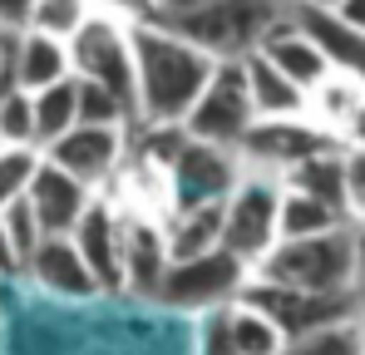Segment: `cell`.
Returning <instances> with one entry per match:
<instances>
[{
  "instance_id": "cell-1",
  "label": "cell",
  "mask_w": 365,
  "mask_h": 355,
  "mask_svg": "<svg viewBox=\"0 0 365 355\" xmlns=\"http://www.w3.org/2000/svg\"><path fill=\"white\" fill-rule=\"evenodd\" d=\"M222 59L178 35L168 20L133 25V79H138V123H182Z\"/></svg>"
},
{
  "instance_id": "cell-2",
  "label": "cell",
  "mask_w": 365,
  "mask_h": 355,
  "mask_svg": "<svg viewBox=\"0 0 365 355\" xmlns=\"http://www.w3.org/2000/svg\"><path fill=\"white\" fill-rule=\"evenodd\" d=\"M252 282H272V287L316 292V296L361 292V282H356V222L351 227H336V232H321V237L277 242L252 267Z\"/></svg>"
},
{
  "instance_id": "cell-3",
  "label": "cell",
  "mask_w": 365,
  "mask_h": 355,
  "mask_svg": "<svg viewBox=\"0 0 365 355\" xmlns=\"http://www.w3.org/2000/svg\"><path fill=\"white\" fill-rule=\"evenodd\" d=\"M247 282H252V267L217 247V252H207V257L173 262L168 277H163L158 306L182 311V316H217V311H227L232 301H242Z\"/></svg>"
},
{
  "instance_id": "cell-4",
  "label": "cell",
  "mask_w": 365,
  "mask_h": 355,
  "mask_svg": "<svg viewBox=\"0 0 365 355\" xmlns=\"http://www.w3.org/2000/svg\"><path fill=\"white\" fill-rule=\"evenodd\" d=\"M287 10V0H207L202 10L168 20L178 35L202 45L212 59H247L257 50L262 30Z\"/></svg>"
},
{
  "instance_id": "cell-5",
  "label": "cell",
  "mask_w": 365,
  "mask_h": 355,
  "mask_svg": "<svg viewBox=\"0 0 365 355\" xmlns=\"http://www.w3.org/2000/svg\"><path fill=\"white\" fill-rule=\"evenodd\" d=\"M69 64L74 79L104 84L109 94H119L138 118V79H133V25L119 15H89L84 30L69 40Z\"/></svg>"
},
{
  "instance_id": "cell-6",
  "label": "cell",
  "mask_w": 365,
  "mask_h": 355,
  "mask_svg": "<svg viewBox=\"0 0 365 355\" xmlns=\"http://www.w3.org/2000/svg\"><path fill=\"white\" fill-rule=\"evenodd\" d=\"M282 242V178L247 173L237 192L222 202V252L257 267Z\"/></svg>"
},
{
  "instance_id": "cell-7",
  "label": "cell",
  "mask_w": 365,
  "mask_h": 355,
  "mask_svg": "<svg viewBox=\"0 0 365 355\" xmlns=\"http://www.w3.org/2000/svg\"><path fill=\"white\" fill-rule=\"evenodd\" d=\"M257 123L252 109V89H247V69L242 59H222L212 84L202 89V99L192 104V114L182 118L187 138L197 143H217V148H242V138Z\"/></svg>"
},
{
  "instance_id": "cell-8",
  "label": "cell",
  "mask_w": 365,
  "mask_h": 355,
  "mask_svg": "<svg viewBox=\"0 0 365 355\" xmlns=\"http://www.w3.org/2000/svg\"><path fill=\"white\" fill-rule=\"evenodd\" d=\"M341 143L316 123L311 114H297V118H257L252 133L242 138V163L247 173H272V178H287L292 168H302L321 153H336Z\"/></svg>"
},
{
  "instance_id": "cell-9",
  "label": "cell",
  "mask_w": 365,
  "mask_h": 355,
  "mask_svg": "<svg viewBox=\"0 0 365 355\" xmlns=\"http://www.w3.org/2000/svg\"><path fill=\"white\" fill-rule=\"evenodd\" d=\"M247 178V163L237 148H217V143H197L187 138V148L173 163V207H202V202H227Z\"/></svg>"
},
{
  "instance_id": "cell-10",
  "label": "cell",
  "mask_w": 365,
  "mask_h": 355,
  "mask_svg": "<svg viewBox=\"0 0 365 355\" xmlns=\"http://www.w3.org/2000/svg\"><path fill=\"white\" fill-rule=\"evenodd\" d=\"M247 301L257 311H267L287 341L292 336H306V331H321V326H336V321H356L361 316V292L346 296H316V292H292V287H272V282H247Z\"/></svg>"
},
{
  "instance_id": "cell-11",
  "label": "cell",
  "mask_w": 365,
  "mask_h": 355,
  "mask_svg": "<svg viewBox=\"0 0 365 355\" xmlns=\"http://www.w3.org/2000/svg\"><path fill=\"white\" fill-rule=\"evenodd\" d=\"M45 158L60 163L64 173H74L79 182H89L99 192L104 182L119 178L123 158H128V133L123 128H99V123H79V128L64 133L60 143L45 148Z\"/></svg>"
},
{
  "instance_id": "cell-12",
  "label": "cell",
  "mask_w": 365,
  "mask_h": 355,
  "mask_svg": "<svg viewBox=\"0 0 365 355\" xmlns=\"http://www.w3.org/2000/svg\"><path fill=\"white\" fill-rule=\"evenodd\" d=\"M69 237H74L79 257L89 262L99 292H123V207L119 202L99 192Z\"/></svg>"
},
{
  "instance_id": "cell-13",
  "label": "cell",
  "mask_w": 365,
  "mask_h": 355,
  "mask_svg": "<svg viewBox=\"0 0 365 355\" xmlns=\"http://www.w3.org/2000/svg\"><path fill=\"white\" fill-rule=\"evenodd\" d=\"M168 267H173V247H168L163 222L123 212V292L143 296V301H158Z\"/></svg>"
},
{
  "instance_id": "cell-14",
  "label": "cell",
  "mask_w": 365,
  "mask_h": 355,
  "mask_svg": "<svg viewBox=\"0 0 365 355\" xmlns=\"http://www.w3.org/2000/svg\"><path fill=\"white\" fill-rule=\"evenodd\" d=\"M257 55L272 59V64H277V69H282L292 84H302L306 94H311V89H316V84L331 74L326 55L316 50V40H311V35L302 30V20L292 15V5H287V10H282V15H277V20L262 30V40H257Z\"/></svg>"
},
{
  "instance_id": "cell-15",
  "label": "cell",
  "mask_w": 365,
  "mask_h": 355,
  "mask_svg": "<svg viewBox=\"0 0 365 355\" xmlns=\"http://www.w3.org/2000/svg\"><path fill=\"white\" fill-rule=\"evenodd\" d=\"M94 197H99V192H94L89 182H79L74 173H64L60 163H50V158L40 163V173H35V182H30V207H35L40 227H45L50 237L74 232Z\"/></svg>"
},
{
  "instance_id": "cell-16",
  "label": "cell",
  "mask_w": 365,
  "mask_h": 355,
  "mask_svg": "<svg viewBox=\"0 0 365 355\" xmlns=\"http://www.w3.org/2000/svg\"><path fill=\"white\" fill-rule=\"evenodd\" d=\"M25 277H30L40 292L60 296V301H89V296H104V292H99V282H94V272H89V262L79 257L74 237H45V247L30 257Z\"/></svg>"
},
{
  "instance_id": "cell-17",
  "label": "cell",
  "mask_w": 365,
  "mask_h": 355,
  "mask_svg": "<svg viewBox=\"0 0 365 355\" xmlns=\"http://www.w3.org/2000/svg\"><path fill=\"white\" fill-rule=\"evenodd\" d=\"M292 15L302 20V30L316 40V50L326 55L331 74H351L365 84V30L346 25L336 10H316V5H292Z\"/></svg>"
},
{
  "instance_id": "cell-18",
  "label": "cell",
  "mask_w": 365,
  "mask_h": 355,
  "mask_svg": "<svg viewBox=\"0 0 365 355\" xmlns=\"http://www.w3.org/2000/svg\"><path fill=\"white\" fill-rule=\"evenodd\" d=\"M10 55H15V84L25 94H40L50 84H60L74 74L69 64V40H55L45 30H20L10 35Z\"/></svg>"
},
{
  "instance_id": "cell-19",
  "label": "cell",
  "mask_w": 365,
  "mask_h": 355,
  "mask_svg": "<svg viewBox=\"0 0 365 355\" xmlns=\"http://www.w3.org/2000/svg\"><path fill=\"white\" fill-rule=\"evenodd\" d=\"M247 69V89H252V109L257 118H297L306 114V104H311V94H306L302 84H292L272 59H262L257 50L242 59Z\"/></svg>"
},
{
  "instance_id": "cell-20",
  "label": "cell",
  "mask_w": 365,
  "mask_h": 355,
  "mask_svg": "<svg viewBox=\"0 0 365 355\" xmlns=\"http://www.w3.org/2000/svg\"><path fill=\"white\" fill-rule=\"evenodd\" d=\"M163 232H168V247H173V262L217 252V247H222V202L173 207V212L163 217Z\"/></svg>"
},
{
  "instance_id": "cell-21",
  "label": "cell",
  "mask_w": 365,
  "mask_h": 355,
  "mask_svg": "<svg viewBox=\"0 0 365 355\" xmlns=\"http://www.w3.org/2000/svg\"><path fill=\"white\" fill-rule=\"evenodd\" d=\"M222 316V336H227V346L237 355H282L287 346V331L267 316V311H257L252 301H232L227 311H217Z\"/></svg>"
},
{
  "instance_id": "cell-22",
  "label": "cell",
  "mask_w": 365,
  "mask_h": 355,
  "mask_svg": "<svg viewBox=\"0 0 365 355\" xmlns=\"http://www.w3.org/2000/svg\"><path fill=\"white\" fill-rule=\"evenodd\" d=\"M336 227H351V217L321 197H311L302 187H287L282 182V242L292 237H321V232H336Z\"/></svg>"
},
{
  "instance_id": "cell-23",
  "label": "cell",
  "mask_w": 365,
  "mask_h": 355,
  "mask_svg": "<svg viewBox=\"0 0 365 355\" xmlns=\"http://www.w3.org/2000/svg\"><path fill=\"white\" fill-rule=\"evenodd\" d=\"M365 104V84L361 79H351V74H326L316 89H311V104H306V114L316 118L336 143H341V128H346V118L356 114Z\"/></svg>"
},
{
  "instance_id": "cell-24",
  "label": "cell",
  "mask_w": 365,
  "mask_h": 355,
  "mask_svg": "<svg viewBox=\"0 0 365 355\" xmlns=\"http://www.w3.org/2000/svg\"><path fill=\"white\" fill-rule=\"evenodd\" d=\"M69 128H79V79L74 74L35 94V138H40V148L60 143Z\"/></svg>"
},
{
  "instance_id": "cell-25",
  "label": "cell",
  "mask_w": 365,
  "mask_h": 355,
  "mask_svg": "<svg viewBox=\"0 0 365 355\" xmlns=\"http://www.w3.org/2000/svg\"><path fill=\"white\" fill-rule=\"evenodd\" d=\"M282 182H287V187H302V192L331 202V207H341V212L351 217V207H346V148L321 153V158H311V163H302V168H292Z\"/></svg>"
},
{
  "instance_id": "cell-26",
  "label": "cell",
  "mask_w": 365,
  "mask_h": 355,
  "mask_svg": "<svg viewBox=\"0 0 365 355\" xmlns=\"http://www.w3.org/2000/svg\"><path fill=\"white\" fill-rule=\"evenodd\" d=\"M282 355H365L361 321H336V326L292 336V341L282 346Z\"/></svg>"
},
{
  "instance_id": "cell-27",
  "label": "cell",
  "mask_w": 365,
  "mask_h": 355,
  "mask_svg": "<svg viewBox=\"0 0 365 355\" xmlns=\"http://www.w3.org/2000/svg\"><path fill=\"white\" fill-rule=\"evenodd\" d=\"M40 163H45V148H15V143L0 148V212L10 202L30 197V182L40 173Z\"/></svg>"
},
{
  "instance_id": "cell-28",
  "label": "cell",
  "mask_w": 365,
  "mask_h": 355,
  "mask_svg": "<svg viewBox=\"0 0 365 355\" xmlns=\"http://www.w3.org/2000/svg\"><path fill=\"white\" fill-rule=\"evenodd\" d=\"M89 15H94L89 0H40L30 30H45V35H55V40H74Z\"/></svg>"
},
{
  "instance_id": "cell-29",
  "label": "cell",
  "mask_w": 365,
  "mask_h": 355,
  "mask_svg": "<svg viewBox=\"0 0 365 355\" xmlns=\"http://www.w3.org/2000/svg\"><path fill=\"white\" fill-rule=\"evenodd\" d=\"M0 138L15 143V148H40V138H35V94L15 89L0 104Z\"/></svg>"
},
{
  "instance_id": "cell-30",
  "label": "cell",
  "mask_w": 365,
  "mask_h": 355,
  "mask_svg": "<svg viewBox=\"0 0 365 355\" xmlns=\"http://www.w3.org/2000/svg\"><path fill=\"white\" fill-rule=\"evenodd\" d=\"M0 217H5V232H10V242H15V252H20V262L30 267V257H35V252L45 247V237H50L45 227H40V217H35V207H30V197H20V202H10V207H5Z\"/></svg>"
},
{
  "instance_id": "cell-31",
  "label": "cell",
  "mask_w": 365,
  "mask_h": 355,
  "mask_svg": "<svg viewBox=\"0 0 365 355\" xmlns=\"http://www.w3.org/2000/svg\"><path fill=\"white\" fill-rule=\"evenodd\" d=\"M346 207L351 222H365V148H346Z\"/></svg>"
},
{
  "instance_id": "cell-32",
  "label": "cell",
  "mask_w": 365,
  "mask_h": 355,
  "mask_svg": "<svg viewBox=\"0 0 365 355\" xmlns=\"http://www.w3.org/2000/svg\"><path fill=\"white\" fill-rule=\"evenodd\" d=\"M89 5H94V15H119L128 25L153 20V5H148V0H89Z\"/></svg>"
},
{
  "instance_id": "cell-33",
  "label": "cell",
  "mask_w": 365,
  "mask_h": 355,
  "mask_svg": "<svg viewBox=\"0 0 365 355\" xmlns=\"http://www.w3.org/2000/svg\"><path fill=\"white\" fill-rule=\"evenodd\" d=\"M35 5H40V0H0V35H20V30H30Z\"/></svg>"
},
{
  "instance_id": "cell-34",
  "label": "cell",
  "mask_w": 365,
  "mask_h": 355,
  "mask_svg": "<svg viewBox=\"0 0 365 355\" xmlns=\"http://www.w3.org/2000/svg\"><path fill=\"white\" fill-rule=\"evenodd\" d=\"M5 277H25V262H20L15 242L5 232V217H0V282H5Z\"/></svg>"
},
{
  "instance_id": "cell-35",
  "label": "cell",
  "mask_w": 365,
  "mask_h": 355,
  "mask_svg": "<svg viewBox=\"0 0 365 355\" xmlns=\"http://www.w3.org/2000/svg\"><path fill=\"white\" fill-rule=\"evenodd\" d=\"M202 355H237L227 346V336H222V316H207V326H202Z\"/></svg>"
},
{
  "instance_id": "cell-36",
  "label": "cell",
  "mask_w": 365,
  "mask_h": 355,
  "mask_svg": "<svg viewBox=\"0 0 365 355\" xmlns=\"http://www.w3.org/2000/svg\"><path fill=\"white\" fill-rule=\"evenodd\" d=\"M20 84H15V55H10V35H0V104L15 94Z\"/></svg>"
},
{
  "instance_id": "cell-37",
  "label": "cell",
  "mask_w": 365,
  "mask_h": 355,
  "mask_svg": "<svg viewBox=\"0 0 365 355\" xmlns=\"http://www.w3.org/2000/svg\"><path fill=\"white\" fill-rule=\"evenodd\" d=\"M148 5H153V20H182V15L202 10L207 0H148Z\"/></svg>"
},
{
  "instance_id": "cell-38",
  "label": "cell",
  "mask_w": 365,
  "mask_h": 355,
  "mask_svg": "<svg viewBox=\"0 0 365 355\" xmlns=\"http://www.w3.org/2000/svg\"><path fill=\"white\" fill-rule=\"evenodd\" d=\"M341 148H365V104L346 118V128H341Z\"/></svg>"
},
{
  "instance_id": "cell-39",
  "label": "cell",
  "mask_w": 365,
  "mask_h": 355,
  "mask_svg": "<svg viewBox=\"0 0 365 355\" xmlns=\"http://www.w3.org/2000/svg\"><path fill=\"white\" fill-rule=\"evenodd\" d=\"M336 15H341L346 25H356V30H365V0H341V5H336Z\"/></svg>"
},
{
  "instance_id": "cell-40",
  "label": "cell",
  "mask_w": 365,
  "mask_h": 355,
  "mask_svg": "<svg viewBox=\"0 0 365 355\" xmlns=\"http://www.w3.org/2000/svg\"><path fill=\"white\" fill-rule=\"evenodd\" d=\"M356 282L365 292V222H356Z\"/></svg>"
},
{
  "instance_id": "cell-41",
  "label": "cell",
  "mask_w": 365,
  "mask_h": 355,
  "mask_svg": "<svg viewBox=\"0 0 365 355\" xmlns=\"http://www.w3.org/2000/svg\"><path fill=\"white\" fill-rule=\"evenodd\" d=\"M287 5H316V10H336L341 0H287Z\"/></svg>"
},
{
  "instance_id": "cell-42",
  "label": "cell",
  "mask_w": 365,
  "mask_h": 355,
  "mask_svg": "<svg viewBox=\"0 0 365 355\" xmlns=\"http://www.w3.org/2000/svg\"><path fill=\"white\" fill-rule=\"evenodd\" d=\"M356 321H361V336H365V301H361V316H356Z\"/></svg>"
},
{
  "instance_id": "cell-43",
  "label": "cell",
  "mask_w": 365,
  "mask_h": 355,
  "mask_svg": "<svg viewBox=\"0 0 365 355\" xmlns=\"http://www.w3.org/2000/svg\"><path fill=\"white\" fill-rule=\"evenodd\" d=\"M0 351H5V321H0Z\"/></svg>"
},
{
  "instance_id": "cell-44",
  "label": "cell",
  "mask_w": 365,
  "mask_h": 355,
  "mask_svg": "<svg viewBox=\"0 0 365 355\" xmlns=\"http://www.w3.org/2000/svg\"><path fill=\"white\" fill-rule=\"evenodd\" d=\"M0 148H5V138H0Z\"/></svg>"
}]
</instances>
